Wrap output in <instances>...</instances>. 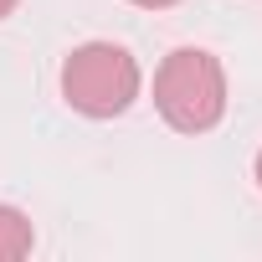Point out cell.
<instances>
[{
    "label": "cell",
    "mask_w": 262,
    "mask_h": 262,
    "mask_svg": "<svg viewBox=\"0 0 262 262\" xmlns=\"http://www.w3.org/2000/svg\"><path fill=\"white\" fill-rule=\"evenodd\" d=\"M155 108L180 134H206L226 113V72L211 52L180 47L160 62L155 72Z\"/></svg>",
    "instance_id": "cell-1"
},
{
    "label": "cell",
    "mask_w": 262,
    "mask_h": 262,
    "mask_svg": "<svg viewBox=\"0 0 262 262\" xmlns=\"http://www.w3.org/2000/svg\"><path fill=\"white\" fill-rule=\"evenodd\" d=\"M62 98L82 118H118L139 98V62L118 41H82L62 62Z\"/></svg>",
    "instance_id": "cell-2"
},
{
    "label": "cell",
    "mask_w": 262,
    "mask_h": 262,
    "mask_svg": "<svg viewBox=\"0 0 262 262\" xmlns=\"http://www.w3.org/2000/svg\"><path fill=\"white\" fill-rule=\"evenodd\" d=\"M31 247H36V231H31V221H26L16 206H0V262L31 257Z\"/></svg>",
    "instance_id": "cell-3"
},
{
    "label": "cell",
    "mask_w": 262,
    "mask_h": 262,
    "mask_svg": "<svg viewBox=\"0 0 262 262\" xmlns=\"http://www.w3.org/2000/svg\"><path fill=\"white\" fill-rule=\"evenodd\" d=\"M128 6H144V11H170V6H180V0H128Z\"/></svg>",
    "instance_id": "cell-4"
},
{
    "label": "cell",
    "mask_w": 262,
    "mask_h": 262,
    "mask_svg": "<svg viewBox=\"0 0 262 262\" xmlns=\"http://www.w3.org/2000/svg\"><path fill=\"white\" fill-rule=\"evenodd\" d=\"M16 6H21V0H0V21H6V16H11Z\"/></svg>",
    "instance_id": "cell-5"
},
{
    "label": "cell",
    "mask_w": 262,
    "mask_h": 262,
    "mask_svg": "<svg viewBox=\"0 0 262 262\" xmlns=\"http://www.w3.org/2000/svg\"><path fill=\"white\" fill-rule=\"evenodd\" d=\"M257 185H262V149H257Z\"/></svg>",
    "instance_id": "cell-6"
}]
</instances>
